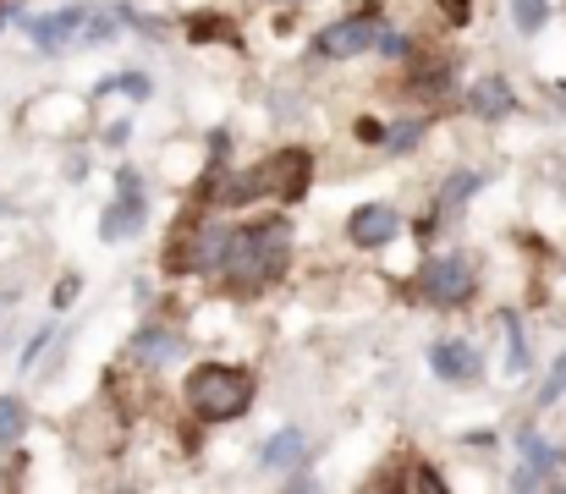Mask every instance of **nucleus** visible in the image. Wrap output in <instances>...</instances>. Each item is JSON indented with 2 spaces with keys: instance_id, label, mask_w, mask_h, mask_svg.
<instances>
[{
  "instance_id": "39448f33",
  "label": "nucleus",
  "mask_w": 566,
  "mask_h": 494,
  "mask_svg": "<svg viewBox=\"0 0 566 494\" xmlns=\"http://www.w3.org/2000/svg\"><path fill=\"white\" fill-rule=\"evenodd\" d=\"M116 192H122V198L99 214V237H105V242H127V237L144 225V214H149V209H144V181H138V170H122V176H116Z\"/></svg>"
},
{
  "instance_id": "b1692460",
  "label": "nucleus",
  "mask_w": 566,
  "mask_h": 494,
  "mask_svg": "<svg viewBox=\"0 0 566 494\" xmlns=\"http://www.w3.org/2000/svg\"><path fill=\"white\" fill-rule=\"evenodd\" d=\"M11 303H17V292H0V319L11 314Z\"/></svg>"
},
{
  "instance_id": "9b49d317",
  "label": "nucleus",
  "mask_w": 566,
  "mask_h": 494,
  "mask_svg": "<svg viewBox=\"0 0 566 494\" xmlns=\"http://www.w3.org/2000/svg\"><path fill=\"white\" fill-rule=\"evenodd\" d=\"M133 351H138V362H149V368H160V362H171V357H182V329H166V325L138 329V340H133Z\"/></svg>"
},
{
  "instance_id": "f8f14e48",
  "label": "nucleus",
  "mask_w": 566,
  "mask_h": 494,
  "mask_svg": "<svg viewBox=\"0 0 566 494\" xmlns=\"http://www.w3.org/2000/svg\"><path fill=\"white\" fill-rule=\"evenodd\" d=\"M468 105H473V116H490V122L517 111V99H512V83H506V77H484V83H473Z\"/></svg>"
},
{
  "instance_id": "20e7f679",
  "label": "nucleus",
  "mask_w": 566,
  "mask_h": 494,
  "mask_svg": "<svg viewBox=\"0 0 566 494\" xmlns=\"http://www.w3.org/2000/svg\"><path fill=\"white\" fill-rule=\"evenodd\" d=\"M418 292H423V303H434V308H457V303L473 297V264H468L462 253L429 259L423 275H418Z\"/></svg>"
},
{
  "instance_id": "f257e3e1",
  "label": "nucleus",
  "mask_w": 566,
  "mask_h": 494,
  "mask_svg": "<svg viewBox=\"0 0 566 494\" xmlns=\"http://www.w3.org/2000/svg\"><path fill=\"white\" fill-rule=\"evenodd\" d=\"M286 259H292V225L286 220H264L253 231H231V248H226L214 275L231 292H259V286H270L286 270Z\"/></svg>"
},
{
  "instance_id": "ddd939ff",
  "label": "nucleus",
  "mask_w": 566,
  "mask_h": 494,
  "mask_svg": "<svg viewBox=\"0 0 566 494\" xmlns=\"http://www.w3.org/2000/svg\"><path fill=\"white\" fill-rule=\"evenodd\" d=\"M308 462V440L297 434V429H281L270 445H264V467H281V473H292V467H303Z\"/></svg>"
},
{
  "instance_id": "a211bd4d",
  "label": "nucleus",
  "mask_w": 566,
  "mask_h": 494,
  "mask_svg": "<svg viewBox=\"0 0 566 494\" xmlns=\"http://www.w3.org/2000/svg\"><path fill=\"white\" fill-rule=\"evenodd\" d=\"M116 88L133 94V99H144V94H149V77H144V72H122V77H105L94 94H116Z\"/></svg>"
},
{
  "instance_id": "aec40b11",
  "label": "nucleus",
  "mask_w": 566,
  "mask_h": 494,
  "mask_svg": "<svg viewBox=\"0 0 566 494\" xmlns=\"http://www.w3.org/2000/svg\"><path fill=\"white\" fill-rule=\"evenodd\" d=\"M506 335H512V374H523V368H528V351H523V329L506 319Z\"/></svg>"
},
{
  "instance_id": "9d476101",
  "label": "nucleus",
  "mask_w": 566,
  "mask_h": 494,
  "mask_svg": "<svg viewBox=\"0 0 566 494\" xmlns=\"http://www.w3.org/2000/svg\"><path fill=\"white\" fill-rule=\"evenodd\" d=\"M429 362H434V374H440V379H457V385L479 374V351H473L468 340H440V346L429 351Z\"/></svg>"
},
{
  "instance_id": "6e6552de",
  "label": "nucleus",
  "mask_w": 566,
  "mask_h": 494,
  "mask_svg": "<svg viewBox=\"0 0 566 494\" xmlns=\"http://www.w3.org/2000/svg\"><path fill=\"white\" fill-rule=\"evenodd\" d=\"M353 242L358 248H385V242H396V231H401V214L390 209V203H369V209H358L353 214Z\"/></svg>"
},
{
  "instance_id": "f03ea898",
  "label": "nucleus",
  "mask_w": 566,
  "mask_h": 494,
  "mask_svg": "<svg viewBox=\"0 0 566 494\" xmlns=\"http://www.w3.org/2000/svg\"><path fill=\"white\" fill-rule=\"evenodd\" d=\"M308 176H314V155L308 149H281V155H270L248 176H226L220 181V203H253V198H286V203H297L308 192Z\"/></svg>"
},
{
  "instance_id": "6ab92c4d",
  "label": "nucleus",
  "mask_w": 566,
  "mask_h": 494,
  "mask_svg": "<svg viewBox=\"0 0 566 494\" xmlns=\"http://www.w3.org/2000/svg\"><path fill=\"white\" fill-rule=\"evenodd\" d=\"M418 138H423V122H407V127H396V133H390V138H385V144H390V149H396V155H401V149H412V144H418Z\"/></svg>"
},
{
  "instance_id": "f3484780",
  "label": "nucleus",
  "mask_w": 566,
  "mask_h": 494,
  "mask_svg": "<svg viewBox=\"0 0 566 494\" xmlns=\"http://www.w3.org/2000/svg\"><path fill=\"white\" fill-rule=\"evenodd\" d=\"M512 17H517L523 33H539V28L551 22V6H545V0H512Z\"/></svg>"
},
{
  "instance_id": "412c9836",
  "label": "nucleus",
  "mask_w": 566,
  "mask_h": 494,
  "mask_svg": "<svg viewBox=\"0 0 566 494\" xmlns=\"http://www.w3.org/2000/svg\"><path fill=\"white\" fill-rule=\"evenodd\" d=\"M375 44H379V50H385V55H390V61H401V55H407V50H412V44H407V39H401V33H379Z\"/></svg>"
},
{
  "instance_id": "423d86ee",
  "label": "nucleus",
  "mask_w": 566,
  "mask_h": 494,
  "mask_svg": "<svg viewBox=\"0 0 566 494\" xmlns=\"http://www.w3.org/2000/svg\"><path fill=\"white\" fill-rule=\"evenodd\" d=\"M375 39H379L375 17H342V22H331V28L314 39V55H319V61H347V55H364Z\"/></svg>"
},
{
  "instance_id": "4be33fe9",
  "label": "nucleus",
  "mask_w": 566,
  "mask_h": 494,
  "mask_svg": "<svg viewBox=\"0 0 566 494\" xmlns=\"http://www.w3.org/2000/svg\"><path fill=\"white\" fill-rule=\"evenodd\" d=\"M562 390H566V357H562V362H556V374H551V385L539 390V401H556Z\"/></svg>"
},
{
  "instance_id": "5701e85b",
  "label": "nucleus",
  "mask_w": 566,
  "mask_h": 494,
  "mask_svg": "<svg viewBox=\"0 0 566 494\" xmlns=\"http://www.w3.org/2000/svg\"><path fill=\"white\" fill-rule=\"evenodd\" d=\"M407 484H412V490H440V479H434V473H423V467H418Z\"/></svg>"
},
{
  "instance_id": "7ed1b4c3",
  "label": "nucleus",
  "mask_w": 566,
  "mask_h": 494,
  "mask_svg": "<svg viewBox=\"0 0 566 494\" xmlns=\"http://www.w3.org/2000/svg\"><path fill=\"white\" fill-rule=\"evenodd\" d=\"M188 407L203 423H231L253 407V374L226 368V362H203L188 379Z\"/></svg>"
},
{
  "instance_id": "4468645a",
  "label": "nucleus",
  "mask_w": 566,
  "mask_h": 494,
  "mask_svg": "<svg viewBox=\"0 0 566 494\" xmlns=\"http://www.w3.org/2000/svg\"><path fill=\"white\" fill-rule=\"evenodd\" d=\"M122 11H105V6H88V22H83V39L77 44H111L116 33H122V22H116Z\"/></svg>"
},
{
  "instance_id": "2eb2a0df",
  "label": "nucleus",
  "mask_w": 566,
  "mask_h": 494,
  "mask_svg": "<svg viewBox=\"0 0 566 494\" xmlns=\"http://www.w3.org/2000/svg\"><path fill=\"white\" fill-rule=\"evenodd\" d=\"M473 192H479V176H473V170L451 176V181H446V192H440V214H457V209H462Z\"/></svg>"
},
{
  "instance_id": "1a4fd4ad",
  "label": "nucleus",
  "mask_w": 566,
  "mask_h": 494,
  "mask_svg": "<svg viewBox=\"0 0 566 494\" xmlns=\"http://www.w3.org/2000/svg\"><path fill=\"white\" fill-rule=\"evenodd\" d=\"M523 473L512 479L517 490H545L551 479H556V467H562V451L556 445H545V440H534V434H523Z\"/></svg>"
},
{
  "instance_id": "0eeeda50",
  "label": "nucleus",
  "mask_w": 566,
  "mask_h": 494,
  "mask_svg": "<svg viewBox=\"0 0 566 494\" xmlns=\"http://www.w3.org/2000/svg\"><path fill=\"white\" fill-rule=\"evenodd\" d=\"M83 22H88V6H61V11L33 17V22H28V33H33V44H39V50L61 55V50H72V44L83 39Z\"/></svg>"
},
{
  "instance_id": "dca6fc26",
  "label": "nucleus",
  "mask_w": 566,
  "mask_h": 494,
  "mask_svg": "<svg viewBox=\"0 0 566 494\" xmlns=\"http://www.w3.org/2000/svg\"><path fill=\"white\" fill-rule=\"evenodd\" d=\"M22 429H28V407H22L17 396H0V440H6V445H17V440H22Z\"/></svg>"
}]
</instances>
